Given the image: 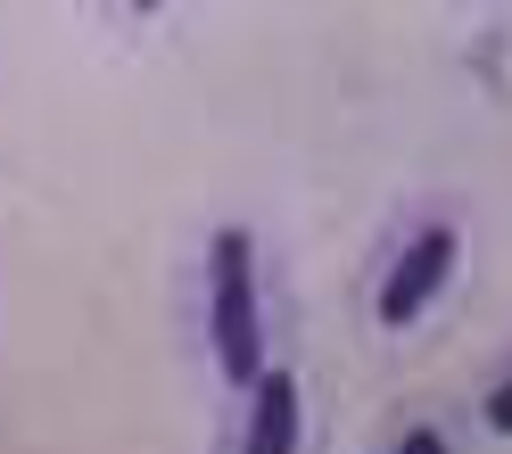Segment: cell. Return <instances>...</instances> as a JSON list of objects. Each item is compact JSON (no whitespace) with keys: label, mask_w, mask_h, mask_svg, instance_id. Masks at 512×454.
Segmentation results:
<instances>
[{"label":"cell","mask_w":512,"mask_h":454,"mask_svg":"<svg viewBox=\"0 0 512 454\" xmlns=\"http://www.w3.org/2000/svg\"><path fill=\"white\" fill-rule=\"evenodd\" d=\"M207 322H215V364L232 388H256L265 372V322H256V248L240 223H223L207 248Z\"/></svg>","instance_id":"obj_1"},{"label":"cell","mask_w":512,"mask_h":454,"mask_svg":"<svg viewBox=\"0 0 512 454\" xmlns=\"http://www.w3.org/2000/svg\"><path fill=\"white\" fill-rule=\"evenodd\" d=\"M455 256H463V240L446 232V223L413 232V240H405V256L389 265V281H380V322H397V331H405V322H413V314H422V306L438 298V289H446Z\"/></svg>","instance_id":"obj_2"},{"label":"cell","mask_w":512,"mask_h":454,"mask_svg":"<svg viewBox=\"0 0 512 454\" xmlns=\"http://www.w3.org/2000/svg\"><path fill=\"white\" fill-rule=\"evenodd\" d=\"M248 446H256V454H290V446H298V380L281 372V364L256 372V421H248Z\"/></svg>","instance_id":"obj_3"},{"label":"cell","mask_w":512,"mask_h":454,"mask_svg":"<svg viewBox=\"0 0 512 454\" xmlns=\"http://www.w3.org/2000/svg\"><path fill=\"white\" fill-rule=\"evenodd\" d=\"M488 430H504V438H512V380H504L496 397H488Z\"/></svg>","instance_id":"obj_4"},{"label":"cell","mask_w":512,"mask_h":454,"mask_svg":"<svg viewBox=\"0 0 512 454\" xmlns=\"http://www.w3.org/2000/svg\"><path fill=\"white\" fill-rule=\"evenodd\" d=\"M133 9H157V0H133Z\"/></svg>","instance_id":"obj_5"}]
</instances>
